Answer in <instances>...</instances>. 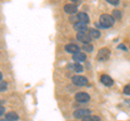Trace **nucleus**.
I'll return each instance as SVG.
<instances>
[{
  "mask_svg": "<svg viewBox=\"0 0 130 121\" xmlns=\"http://www.w3.org/2000/svg\"><path fill=\"white\" fill-rule=\"evenodd\" d=\"M73 83L77 87H87L88 86V79L84 76H74L72 78Z\"/></svg>",
  "mask_w": 130,
  "mask_h": 121,
  "instance_id": "obj_3",
  "label": "nucleus"
},
{
  "mask_svg": "<svg viewBox=\"0 0 130 121\" xmlns=\"http://www.w3.org/2000/svg\"><path fill=\"white\" fill-rule=\"evenodd\" d=\"M83 50L86 51V52H92L93 50V46L89 42V43H84V47H83Z\"/></svg>",
  "mask_w": 130,
  "mask_h": 121,
  "instance_id": "obj_16",
  "label": "nucleus"
},
{
  "mask_svg": "<svg viewBox=\"0 0 130 121\" xmlns=\"http://www.w3.org/2000/svg\"><path fill=\"white\" fill-rule=\"evenodd\" d=\"M92 37L89 34H87L86 31H81V33H78L77 34V40L83 43H89L91 41Z\"/></svg>",
  "mask_w": 130,
  "mask_h": 121,
  "instance_id": "obj_4",
  "label": "nucleus"
},
{
  "mask_svg": "<svg viewBox=\"0 0 130 121\" xmlns=\"http://www.w3.org/2000/svg\"><path fill=\"white\" fill-rule=\"evenodd\" d=\"M118 49H123L125 51H127V47L124 46V44H120V46H118Z\"/></svg>",
  "mask_w": 130,
  "mask_h": 121,
  "instance_id": "obj_23",
  "label": "nucleus"
},
{
  "mask_svg": "<svg viewBox=\"0 0 130 121\" xmlns=\"http://www.w3.org/2000/svg\"><path fill=\"white\" fill-rule=\"evenodd\" d=\"M3 114H5V107L1 105V103H0V116H2Z\"/></svg>",
  "mask_w": 130,
  "mask_h": 121,
  "instance_id": "obj_22",
  "label": "nucleus"
},
{
  "mask_svg": "<svg viewBox=\"0 0 130 121\" xmlns=\"http://www.w3.org/2000/svg\"><path fill=\"white\" fill-rule=\"evenodd\" d=\"M106 1L108 3H111V5H113V6H117L119 3V0H106Z\"/></svg>",
  "mask_w": 130,
  "mask_h": 121,
  "instance_id": "obj_21",
  "label": "nucleus"
},
{
  "mask_svg": "<svg viewBox=\"0 0 130 121\" xmlns=\"http://www.w3.org/2000/svg\"><path fill=\"white\" fill-rule=\"evenodd\" d=\"M72 1H77V0H72Z\"/></svg>",
  "mask_w": 130,
  "mask_h": 121,
  "instance_id": "obj_25",
  "label": "nucleus"
},
{
  "mask_svg": "<svg viewBox=\"0 0 130 121\" xmlns=\"http://www.w3.org/2000/svg\"><path fill=\"white\" fill-rule=\"evenodd\" d=\"M73 59L77 63H81L87 59V56L85 53H83V52H76V53L73 54Z\"/></svg>",
  "mask_w": 130,
  "mask_h": 121,
  "instance_id": "obj_7",
  "label": "nucleus"
},
{
  "mask_svg": "<svg viewBox=\"0 0 130 121\" xmlns=\"http://www.w3.org/2000/svg\"><path fill=\"white\" fill-rule=\"evenodd\" d=\"M109 55H111V51L107 48H102L101 50H99L98 52V55H96V59L100 61V62H105L107 61Z\"/></svg>",
  "mask_w": 130,
  "mask_h": 121,
  "instance_id": "obj_2",
  "label": "nucleus"
},
{
  "mask_svg": "<svg viewBox=\"0 0 130 121\" xmlns=\"http://www.w3.org/2000/svg\"><path fill=\"white\" fill-rule=\"evenodd\" d=\"M74 29L78 33H81V31H87V24L86 23H83V22H76L74 24Z\"/></svg>",
  "mask_w": 130,
  "mask_h": 121,
  "instance_id": "obj_8",
  "label": "nucleus"
},
{
  "mask_svg": "<svg viewBox=\"0 0 130 121\" xmlns=\"http://www.w3.org/2000/svg\"><path fill=\"white\" fill-rule=\"evenodd\" d=\"M1 79H2V74L0 72V80H1Z\"/></svg>",
  "mask_w": 130,
  "mask_h": 121,
  "instance_id": "obj_24",
  "label": "nucleus"
},
{
  "mask_svg": "<svg viewBox=\"0 0 130 121\" xmlns=\"http://www.w3.org/2000/svg\"><path fill=\"white\" fill-rule=\"evenodd\" d=\"M83 120H85V121H90V120L91 121H99L101 119H100V117H98V116H91V114H90V115H88L86 117H84Z\"/></svg>",
  "mask_w": 130,
  "mask_h": 121,
  "instance_id": "obj_14",
  "label": "nucleus"
},
{
  "mask_svg": "<svg viewBox=\"0 0 130 121\" xmlns=\"http://www.w3.org/2000/svg\"><path fill=\"white\" fill-rule=\"evenodd\" d=\"M79 47L77 46V44H74V43H71V44H67V46H65V51L68 52V53H72L74 54L76 52H79Z\"/></svg>",
  "mask_w": 130,
  "mask_h": 121,
  "instance_id": "obj_9",
  "label": "nucleus"
},
{
  "mask_svg": "<svg viewBox=\"0 0 130 121\" xmlns=\"http://www.w3.org/2000/svg\"><path fill=\"white\" fill-rule=\"evenodd\" d=\"M124 93L126 95H130V84H127V86L124 88Z\"/></svg>",
  "mask_w": 130,
  "mask_h": 121,
  "instance_id": "obj_20",
  "label": "nucleus"
},
{
  "mask_svg": "<svg viewBox=\"0 0 130 121\" xmlns=\"http://www.w3.org/2000/svg\"><path fill=\"white\" fill-rule=\"evenodd\" d=\"M64 11L68 14H74L77 12V7L75 5H65L64 7Z\"/></svg>",
  "mask_w": 130,
  "mask_h": 121,
  "instance_id": "obj_11",
  "label": "nucleus"
},
{
  "mask_svg": "<svg viewBox=\"0 0 130 121\" xmlns=\"http://www.w3.org/2000/svg\"><path fill=\"white\" fill-rule=\"evenodd\" d=\"M75 99L79 103H87V102H89V99H90V96H89V94L86 93V92H78V93L75 95Z\"/></svg>",
  "mask_w": 130,
  "mask_h": 121,
  "instance_id": "obj_5",
  "label": "nucleus"
},
{
  "mask_svg": "<svg viewBox=\"0 0 130 121\" xmlns=\"http://www.w3.org/2000/svg\"><path fill=\"white\" fill-rule=\"evenodd\" d=\"M77 19H78L79 22H83V23H89V16L86 14V13H84V12H79L78 14H77Z\"/></svg>",
  "mask_w": 130,
  "mask_h": 121,
  "instance_id": "obj_12",
  "label": "nucleus"
},
{
  "mask_svg": "<svg viewBox=\"0 0 130 121\" xmlns=\"http://www.w3.org/2000/svg\"><path fill=\"white\" fill-rule=\"evenodd\" d=\"M6 120L7 121H16V120H19V115L14 111L8 112L6 115Z\"/></svg>",
  "mask_w": 130,
  "mask_h": 121,
  "instance_id": "obj_13",
  "label": "nucleus"
},
{
  "mask_svg": "<svg viewBox=\"0 0 130 121\" xmlns=\"http://www.w3.org/2000/svg\"><path fill=\"white\" fill-rule=\"evenodd\" d=\"M89 35L91 36L92 38H94V39H96V38H99L100 37V31L99 30H96V29H90L89 30Z\"/></svg>",
  "mask_w": 130,
  "mask_h": 121,
  "instance_id": "obj_15",
  "label": "nucleus"
},
{
  "mask_svg": "<svg viewBox=\"0 0 130 121\" xmlns=\"http://www.w3.org/2000/svg\"><path fill=\"white\" fill-rule=\"evenodd\" d=\"M121 16H123V14H121V12L119 10H114L113 11V17L116 18V19H120Z\"/></svg>",
  "mask_w": 130,
  "mask_h": 121,
  "instance_id": "obj_17",
  "label": "nucleus"
},
{
  "mask_svg": "<svg viewBox=\"0 0 130 121\" xmlns=\"http://www.w3.org/2000/svg\"><path fill=\"white\" fill-rule=\"evenodd\" d=\"M101 82H102L104 86H106V87H112L113 83H114L113 79L107 75H102L101 76Z\"/></svg>",
  "mask_w": 130,
  "mask_h": 121,
  "instance_id": "obj_10",
  "label": "nucleus"
},
{
  "mask_svg": "<svg viewBox=\"0 0 130 121\" xmlns=\"http://www.w3.org/2000/svg\"><path fill=\"white\" fill-rule=\"evenodd\" d=\"M7 89H8V82H6V81H1V80H0V92L6 91Z\"/></svg>",
  "mask_w": 130,
  "mask_h": 121,
  "instance_id": "obj_19",
  "label": "nucleus"
},
{
  "mask_svg": "<svg viewBox=\"0 0 130 121\" xmlns=\"http://www.w3.org/2000/svg\"><path fill=\"white\" fill-rule=\"evenodd\" d=\"M90 114H91L90 109H78V110L74 111V117L77 119H83L84 117H86Z\"/></svg>",
  "mask_w": 130,
  "mask_h": 121,
  "instance_id": "obj_6",
  "label": "nucleus"
},
{
  "mask_svg": "<svg viewBox=\"0 0 130 121\" xmlns=\"http://www.w3.org/2000/svg\"><path fill=\"white\" fill-rule=\"evenodd\" d=\"M115 23V18L109 14H102L100 16V24L103 28H109L114 25Z\"/></svg>",
  "mask_w": 130,
  "mask_h": 121,
  "instance_id": "obj_1",
  "label": "nucleus"
},
{
  "mask_svg": "<svg viewBox=\"0 0 130 121\" xmlns=\"http://www.w3.org/2000/svg\"><path fill=\"white\" fill-rule=\"evenodd\" d=\"M73 69H74V71H76V72H81L84 68H83V66H81L80 64L77 63V64H74V65H73Z\"/></svg>",
  "mask_w": 130,
  "mask_h": 121,
  "instance_id": "obj_18",
  "label": "nucleus"
}]
</instances>
